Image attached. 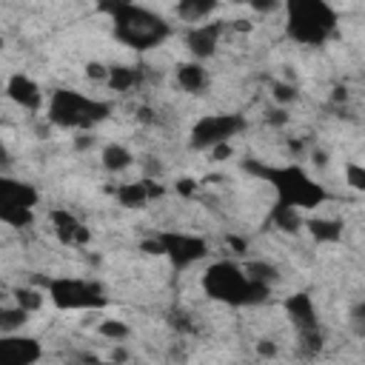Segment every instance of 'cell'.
<instances>
[{"instance_id": "obj_11", "label": "cell", "mask_w": 365, "mask_h": 365, "mask_svg": "<svg viewBox=\"0 0 365 365\" xmlns=\"http://www.w3.org/2000/svg\"><path fill=\"white\" fill-rule=\"evenodd\" d=\"M40 194L34 185L29 182H20V180H11V177H3L0 180V208H23V211H31L37 205Z\"/></svg>"}, {"instance_id": "obj_34", "label": "cell", "mask_w": 365, "mask_h": 365, "mask_svg": "<svg viewBox=\"0 0 365 365\" xmlns=\"http://www.w3.org/2000/svg\"><path fill=\"white\" fill-rule=\"evenodd\" d=\"M177 191H180V194H191V191H194V180H180V182H177Z\"/></svg>"}, {"instance_id": "obj_36", "label": "cell", "mask_w": 365, "mask_h": 365, "mask_svg": "<svg viewBox=\"0 0 365 365\" xmlns=\"http://www.w3.org/2000/svg\"><path fill=\"white\" fill-rule=\"evenodd\" d=\"M100 365H123V362H100Z\"/></svg>"}, {"instance_id": "obj_13", "label": "cell", "mask_w": 365, "mask_h": 365, "mask_svg": "<svg viewBox=\"0 0 365 365\" xmlns=\"http://www.w3.org/2000/svg\"><path fill=\"white\" fill-rule=\"evenodd\" d=\"M6 94H9L11 103H17L20 108H29V111H37V108L43 106V91H40V86H37L31 77H26V74H11V77L6 80Z\"/></svg>"}, {"instance_id": "obj_30", "label": "cell", "mask_w": 365, "mask_h": 365, "mask_svg": "<svg viewBox=\"0 0 365 365\" xmlns=\"http://www.w3.org/2000/svg\"><path fill=\"white\" fill-rule=\"evenodd\" d=\"M86 74L94 77V80H106V83H108V68H106L103 63H88V66H86Z\"/></svg>"}, {"instance_id": "obj_27", "label": "cell", "mask_w": 365, "mask_h": 365, "mask_svg": "<svg viewBox=\"0 0 365 365\" xmlns=\"http://www.w3.org/2000/svg\"><path fill=\"white\" fill-rule=\"evenodd\" d=\"M100 334L103 336H108V339H125L128 336V325L125 322H120V319H103L100 322Z\"/></svg>"}, {"instance_id": "obj_24", "label": "cell", "mask_w": 365, "mask_h": 365, "mask_svg": "<svg viewBox=\"0 0 365 365\" xmlns=\"http://www.w3.org/2000/svg\"><path fill=\"white\" fill-rule=\"evenodd\" d=\"M34 214L31 211H23V208H0V222L11 225V228H26L31 225Z\"/></svg>"}, {"instance_id": "obj_10", "label": "cell", "mask_w": 365, "mask_h": 365, "mask_svg": "<svg viewBox=\"0 0 365 365\" xmlns=\"http://www.w3.org/2000/svg\"><path fill=\"white\" fill-rule=\"evenodd\" d=\"M220 34H222V26H220V23H200V26H191V29H188L185 46H188V51H191L197 60H208V57L217 51Z\"/></svg>"}, {"instance_id": "obj_15", "label": "cell", "mask_w": 365, "mask_h": 365, "mask_svg": "<svg viewBox=\"0 0 365 365\" xmlns=\"http://www.w3.org/2000/svg\"><path fill=\"white\" fill-rule=\"evenodd\" d=\"M285 314L297 325V331H314V328H319L317 308H314V302H311L308 294H291L285 299Z\"/></svg>"}, {"instance_id": "obj_5", "label": "cell", "mask_w": 365, "mask_h": 365, "mask_svg": "<svg viewBox=\"0 0 365 365\" xmlns=\"http://www.w3.org/2000/svg\"><path fill=\"white\" fill-rule=\"evenodd\" d=\"M108 103L103 100H91L80 91H71V88H57L48 94V103H46V114L54 125L60 128H74V131H88L94 128L97 123H103L108 117Z\"/></svg>"}, {"instance_id": "obj_28", "label": "cell", "mask_w": 365, "mask_h": 365, "mask_svg": "<svg viewBox=\"0 0 365 365\" xmlns=\"http://www.w3.org/2000/svg\"><path fill=\"white\" fill-rule=\"evenodd\" d=\"M345 182H348L354 191H365V165L348 163V165H345Z\"/></svg>"}, {"instance_id": "obj_3", "label": "cell", "mask_w": 365, "mask_h": 365, "mask_svg": "<svg viewBox=\"0 0 365 365\" xmlns=\"http://www.w3.org/2000/svg\"><path fill=\"white\" fill-rule=\"evenodd\" d=\"M336 29V9L325 0H294L285 6V31L302 46H322Z\"/></svg>"}, {"instance_id": "obj_26", "label": "cell", "mask_w": 365, "mask_h": 365, "mask_svg": "<svg viewBox=\"0 0 365 365\" xmlns=\"http://www.w3.org/2000/svg\"><path fill=\"white\" fill-rule=\"evenodd\" d=\"M319 348H322V331H319V328H314V331H299V351H302L305 356L319 354Z\"/></svg>"}, {"instance_id": "obj_21", "label": "cell", "mask_w": 365, "mask_h": 365, "mask_svg": "<svg viewBox=\"0 0 365 365\" xmlns=\"http://www.w3.org/2000/svg\"><path fill=\"white\" fill-rule=\"evenodd\" d=\"M217 6L214 3H205V0H182L180 6H177V14L182 17V20H188V23H202L211 11H214Z\"/></svg>"}, {"instance_id": "obj_31", "label": "cell", "mask_w": 365, "mask_h": 365, "mask_svg": "<svg viewBox=\"0 0 365 365\" xmlns=\"http://www.w3.org/2000/svg\"><path fill=\"white\" fill-rule=\"evenodd\" d=\"M351 319H354V325H356L359 331H365V299L354 305V311H351Z\"/></svg>"}, {"instance_id": "obj_16", "label": "cell", "mask_w": 365, "mask_h": 365, "mask_svg": "<svg viewBox=\"0 0 365 365\" xmlns=\"http://www.w3.org/2000/svg\"><path fill=\"white\" fill-rule=\"evenodd\" d=\"M177 83H180L185 91L200 94V91L208 86V74H205V68H202L200 63H180V66H177Z\"/></svg>"}, {"instance_id": "obj_25", "label": "cell", "mask_w": 365, "mask_h": 365, "mask_svg": "<svg viewBox=\"0 0 365 365\" xmlns=\"http://www.w3.org/2000/svg\"><path fill=\"white\" fill-rule=\"evenodd\" d=\"M14 299H17V305L23 311H37L43 305V294L37 288H17L14 291Z\"/></svg>"}, {"instance_id": "obj_19", "label": "cell", "mask_w": 365, "mask_h": 365, "mask_svg": "<svg viewBox=\"0 0 365 365\" xmlns=\"http://www.w3.org/2000/svg\"><path fill=\"white\" fill-rule=\"evenodd\" d=\"M140 83V68L134 66H111L108 68V86L114 91H128Z\"/></svg>"}, {"instance_id": "obj_8", "label": "cell", "mask_w": 365, "mask_h": 365, "mask_svg": "<svg viewBox=\"0 0 365 365\" xmlns=\"http://www.w3.org/2000/svg\"><path fill=\"white\" fill-rule=\"evenodd\" d=\"M157 242H160V251L177 268H188V265H194L197 259H202L208 254V245L200 237L182 234V231H163V234H157Z\"/></svg>"}, {"instance_id": "obj_33", "label": "cell", "mask_w": 365, "mask_h": 365, "mask_svg": "<svg viewBox=\"0 0 365 365\" xmlns=\"http://www.w3.org/2000/svg\"><path fill=\"white\" fill-rule=\"evenodd\" d=\"M211 154L222 160V157H231V154H234V148H231V143H222V145H217V148H211Z\"/></svg>"}, {"instance_id": "obj_17", "label": "cell", "mask_w": 365, "mask_h": 365, "mask_svg": "<svg viewBox=\"0 0 365 365\" xmlns=\"http://www.w3.org/2000/svg\"><path fill=\"white\" fill-rule=\"evenodd\" d=\"M100 160H103V168H106V171H123V168L131 165L134 157H131V151H128L125 145H120V143H108V145L103 148Z\"/></svg>"}, {"instance_id": "obj_14", "label": "cell", "mask_w": 365, "mask_h": 365, "mask_svg": "<svg viewBox=\"0 0 365 365\" xmlns=\"http://www.w3.org/2000/svg\"><path fill=\"white\" fill-rule=\"evenodd\" d=\"M117 200L125 208H143L148 200L163 197V185H157L154 180H134V182H123L117 185Z\"/></svg>"}, {"instance_id": "obj_29", "label": "cell", "mask_w": 365, "mask_h": 365, "mask_svg": "<svg viewBox=\"0 0 365 365\" xmlns=\"http://www.w3.org/2000/svg\"><path fill=\"white\" fill-rule=\"evenodd\" d=\"M271 94H274V100H277V103H291V100L297 97V88H294V86H288V83H279V80H274V86H271Z\"/></svg>"}, {"instance_id": "obj_12", "label": "cell", "mask_w": 365, "mask_h": 365, "mask_svg": "<svg viewBox=\"0 0 365 365\" xmlns=\"http://www.w3.org/2000/svg\"><path fill=\"white\" fill-rule=\"evenodd\" d=\"M48 220H51L54 234H57L60 242H66V245H86L88 237H91V231H88L71 211H66V208H54Z\"/></svg>"}, {"instance_id": "obj_22", "label": "cell", "mask_w": 365, "mask_h": 365, "mask_svg": "<svg viewBox=\"0 0 365 365\" xmlns=\"http://www.w3.org/2000/svg\"><path fill=\"white\" fill-rule=\"evenodd\" d=\"M242 268H245L248 279H254V282H259V285H268V288H271V282H277V279H279L277 265L262 262V259H251V262H248V265H242Z\"/></svg>"}, {"instance_id": "obj_23", "label": "cell", "mask_w": 365, "mask_h": 365, "mask_svg": "<svg viewBox=\"0 0 365 365\" xmlns=\"http://www.w3.org/2000/svg\"><path fill=\"white\" fill-rule=\"evenodd\" d=\"M26 317H29V311H23L20 305L3 308V311H0V328H3V334H11L14 328H20V325L26 322Z\"/></svg>"}, {"instance_id": "obj_9", "label": "cell", "mask_w": 365, "mask_h": 365, "mask_svg": "<svg viewBox=\"0 0 365 365\" xmlns=\"http://www.w3.org/2000/svg\"><path fill=\"white\" fill-rule=\"evenodd\" d=\"M40 342L31 336L3 334L0 339V365H34L40 359Z\"/></svg>"}, {"instance_id": "obj_20", "label": "cell", "mask_w": 365, "mask_h": 365, "mask_svg": "<svg viewBox=\"0 0 365 365\" xmlns=\"http://www.w3.org/2000/svg\"><path fill=\"white\" fill-rule=\"evenodd\" d=\"M271 220H274L277 228H282V231H288V234H297V231L305 225L299 208H291V205H274Z\"/></svg>"}, {"instance_id": "obj_6", "label": "cell", "mask_w": 365, "mask_h": 365, "mask_svg": "<svg viewBox=\"0 0 365 365\" xmlns=\"http://www.w3.org/2000/svg\"><path fill=\"white\" fill-rule=\"evenodd\" d=\"M48 299L63 311H83V308H100L106 305V291L94 279H77V277H57L48 282Z\"/></svg>"}, {"instance_id": "obj_32", "label": "cell", "mask_w": 365, "mask_h": 365, "mask_svg": "<svg viewBox=\"0 0 365 365\" xmlns=\"http://www.w3.org/2000/svg\"><path fill=\"white\" fill-rule=\"evenodd\" d=\"M257 354L259 356H277V342L274 339H259L257 342Z\"/></svg>"}, {"instance_id": "obj_2", "label": "cell", "mask_w": 365, "mask_h": 365, "mask_svg": "<svg viewBox=\"0 0 365 365\" xmlns=\"http://www.w3.org/2000/svg\"><path fill=\"white\" fill-rule=\"evenodd\" d=\"M111 20H114V37L137 51L154 48L168 37V23L154 14L145 6H134V3H114V6H103Z\"/></svg>"}, {"instance_id": "obj_4", "label": "cell", "mask_w": 365, "mask_h": 365, "mask_svg": "<svg viewBox=\"0 0 365 365\" xmlns=\"http://www.w3.org/2000/svg\"><path fill=\"white\" fill-rule=\"evenodd\" d=\"M248 171L265 177L274 185L277 205H291V208L308 211V208L322 205V200H325V188L319 182H314L308 177V171L299 168V165H279V168H257V165H248Z\"/></svg>"}, {"instance_id": "obj_18", "label": "cell", "mask_w": 365, "mask_h": 365, "mask_svg": "<svg viewBox=\"0 0 365 365\" xmlns=\"http://www.w3.org/2000/svg\"><path fill=\"white\" fill-rule=\"evenodd\" d=\"M305 225H308V231H311V237H314L317 242H336V240L342 237V222H339V220H325V217H319V220H308Z\"/></svg>"}, {"instance_id": "obj_1", "label": "cell", "mask_w": 365, "mask_h": 365, "mask_svg": "<svg viewBox=\"0 0 365 365\" xmlns=\"http://www.w3.org/2000/svg\"><path fill=\"white\" fill-rule=\"evenodd\" d=\"M202 288L211 299L228 302V305H259L268 299V291H271L268 285L248 279L245 268L231 259L211 262L202 274Z\"/></svg>"}, {"instance_id": "obj_35", "label": "cell", "mask_w": 365, "mask_h": 365, "mask_svg": "<svg viewBox=\"0 0 365 365\" xmlns=\"http://www.w3.org/2000/svg\"><path fill=\"white\" fill-rule=\"evenodd\" d=\"M314 163H317V165H325V163H328L325 151H314Z\"/></svg>"}, {"instance_id": "obj_7", "label": "cell", "mask_w": 365, "mask_h": 365, "mask_svg": "<svg viewBox=\"0 0 365 365\" xmlns=\"http://www.w3.org/2000/svg\"><path fill=\"white\" fill-rule=\"evenodd\" d=\"M242 128H245V120L240 114H205L191 128V145L211 151V148L228 143Z\"/></svg>"}]
</instances>
